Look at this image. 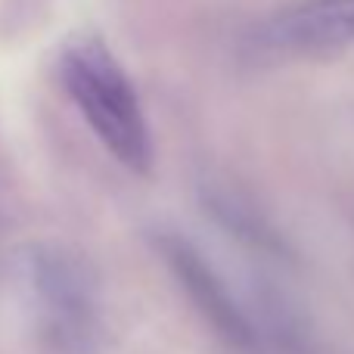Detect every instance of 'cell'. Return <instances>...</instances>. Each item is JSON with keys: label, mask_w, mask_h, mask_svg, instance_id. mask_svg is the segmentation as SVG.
<instances>
[{"label": "cell", "mask_w": 354, "mask_h": 354, "mask_svg": "<svg viewBox=\"0 0 354 354\" xmlns=\"http://www.w3.org/2000/svg\"><path fill=\"white\" fill-rule=\"evenodd\" d=\"M22 277L41 342L53 354H97L106 336L103 286L93 264L75 245L31 243Z\"/></svg>", "instance_id": "2"}, {"label": "cell", "mask_w": 354, "mask_h": 354, "mask_svg": "<svg viewBox=\"0 0 354 354\" xmlns=\"http://www.w3.org/2000/svg\"><path fill=\"white\" fill-rule=\"evenodd\" d=\"M354 41V0H299L264 16L245 37L258 56L317 53Z\"/></svg>", "instance_id": "4"}, {"label": "cell", "mask_w": 354, "mask_h": 354, "mask_svg": "<svg viewBox=\"0 0 354 354\" xmlns=\"http://www.w3.org/2000/svg\"><path fill=\"white\" fill-rule=\"evenodd\" d=\"M153 245L162 255V261L168 264V270L174 274V280L180 283V289L187 292V299L196 305V311L208 320V326L233 348H255V326L239 308V301L233 299L227 283L221 280V274L212 268V261L177 230H156Z\"/></svg>", "instance_id": "3"}, {"label": "cell", "mask_w": 354, "mask_h": 354, "mask_svg": "<svg viewBox=\"0 0 354 354\" xmlns=\"http://www.w3.org/2000/svg\"><path fill=\"white\" fill-rule=\"evenodd\" d=\"M62 91L97 134L103 149L131 174H149L156 165V140L147 109L137 97L118 56L97 35H75L62 44L59 62Z\"/></svg>", "instance_id": "1"}]
</instances>
